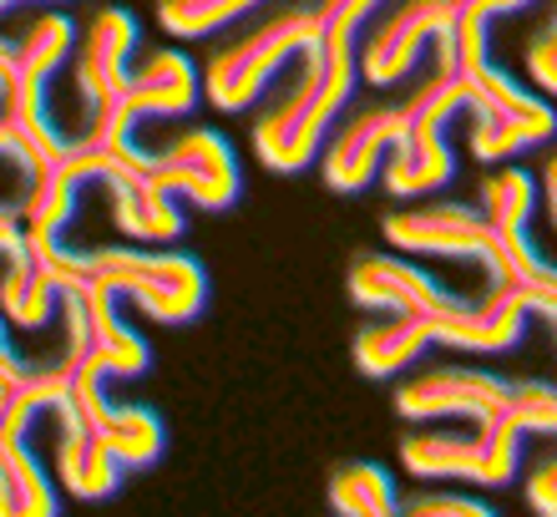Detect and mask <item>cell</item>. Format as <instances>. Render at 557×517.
Instances as JSON below:
<instances>
[{
    "label": "cell",
    "mask_w": 557,
    "mask_h": 517,
    "mask_svg": "<svg viewBox=\"0 0 557 517\" xmlns=\"http://www.w3.org/2000/svg\"><path fill=\"white\" fill-rule=\"evenodd\" d=\"M355 46L350 41H320L305 57V72L289 87V97L259 118L253 127V152L269 173H305L314 163L320 143L330 137L335 118L345 112L355 91Z\"/></svg>",
    "instance_id": "cell-1"
},
{
    "label": "cell",
    "mask_w": 557,
    "mask_h": 517,
    "mask_svg": "<svg viewBox=\"0 0 557 517\" xmlns=\"http://www.w3.org/2000/svg\"><path fill=\"white\" fill-rule=\"evenodd\" d=\"M21 66H15L11 91L0 97V118L15 133V148H21V173L36 177L41 168H51L61 152L72 148V137L51 122V107H46V87L51 76L61 72V61L76 51V26L57 11L30 15L26 36H21Z\"/></svg>",
    "instance_id": "cell-2"
},
{
    "label": "cell",
    "mask_w": 557,
    "mask_h": 517,
    "mask_svg": "<svg viewBox=\"0 0 557 517\" xmlns=\"http://www.w3.org/2000/svg\"><path fill=\"white\" fill-rule=\"evenodd\" d=\"M72 269L82 280L102 284L117 299H133L158 325H188L208 305V274L193 254L162 249H87L72 254Z\"/></svg>",
    "instance_id": "cell-3"
},
{
    "label": "cell",
    "mask_w": 557,
    "mask_h": 517,
    "mask_svg": "<svg viewBox=\"0 0 557 517\" xmlns=\"http://www.w3.org/2000/svg\"><path fill=\"white\" fill-rule=\"evenodd\" d=\"M436 72H461L471 87V158L502 163L522 148H537L557 133V107L507 76L492 57L476 61H436Z\"/></svg>",
    "instance_id": "cell-4"
},
{
    "label": "cell",
    "mask_w": 557,
    "mask_h": 517,
    "mask_svg": "<svg viewBox=\"0 0 557 517\" xmlns=\"http://www.w3.org/2000/svg\"><path fill=\"white\" fill-rule=\"evenodd\" d=\"M320 46V15L314 5H289V11L269 15L259 30H249L244 41L223 46L219 57L208 61L203 91L219 112H244L253 97H264V87L278 76L284 61H305Z\"/></svg>",
    "instance_id": "cell-5"
},
{
    "label": "cell",
    "mask_w": 557,
    "mask_h": 517,
    "mask_svg": "<svg viewBox=\"0 0 557 517\" xmlns=\"http://www.w3.org/2000/svg\"><path fill=\"white\" fill-rule=\"evenodd\" d=\"M522 436L512 401L497 421L476 427V436H446V431H411L400 442V461L411 477H451V482H471V488H507L517 477V457H522Z\"/></svg>",
    "instance_id": "cell-6"
},
{
    "label": "cell",
    "mask_w": 557,
    "mask_h": 517,
    "mask_svg": "<svg viewBox=\"0 0 557 517\" xmlns=\"http://www.w3.org/2000/svg\"><path fill=\"white\" fill-rule=\"evenodd\" d=\"M61 366H66V396L61 406L76 411L87 421L107 446H112V457L133 472V467H152L162 457V446H168V431H162V416L152 406H133V401H112L107 391V376L97 360L87 355H61Z\"/></svg>",
    "instance_id": "cell-7"
},
{
    "label": "cell",
    "mask_w": 557,
    "mask_h": 517,
    "mask_svg": "<svg viewBox=\"0 0 557 517\" xmlns=\"http://www.w3.org/2000/svg\"><path fill=\"white\" fill-rule=\"evenodd\" d=\"M385 244L396 254H436V259H476L492 274V284H512L507 249L482 208L467 204H425L411 213H391L381 223Z\"/></svg>",
    "instance_id": "cell-8"
},
{
    "label": "cell",
    "mask_w": 557,
    "mask_h": 517,
    "mask_svg": "<svg viewBox=\"0 0 557 517\" xmlns=\"http://www.w3.org/2000/svg\"><path fill=\"white\" fill-rule=\"evenodd\" d=\"M143 168L152 173L162 193H173L183 204L203 208V213H223L238 204V158L228 148V137L213 127H193V133L173 137L162 152H143Z\"/></svg>",
    "instance_id": "cell-9"
},
{
    "label": "cell",
    "mask_w": 557,
    "mask_h": 517,
    "mask_svg": "<svg viewBox=\"0 0 557 517\" xmlns=\"http://www.w3.org/2000/svg\"><path fill=\"white\" fill-rule=\"evenodd\" d=\"M193 102H198V72H193V61L183 57V51H152V57L143 61L133 72V87H127V97L117 102V112L102 122H91L82 137H91V143H102V148H137L133 133L137 122L147 118H183V112H193Z\"/></svg>",
    "instance_id": "cell-10"
},
{
    "label": "cell",
    "mask_w": 557,
    "mask_h": 517,
    "mask_svg": "<svg viewBox=\"0 0 557 517\" xmlns=\"http://www.w3.org/2000/svg\"><path fill=\"white\" fill-rule=\"evenodd\" d=\"M476 208L486 213V223L497 229L502 249H507V269L512 284L532 290V295H557V269L543 259V249L532 244V208H537V183L522 168H497L492 177H482Z\"/></svg>",
    "instance_id": "cell-11"
},
{
    "label": "cell",
    "mask_w": 557,
    "mask_h": 517,
    "mask_svg": "<svg viewBox=\"0 0 557 517\" xmlns=\"http://www.w3.org/2000/svg\"><path fill=\"white\" fill-rule=\"evenodd\" d=\"M517 396V381L492 376L476 366H436L406 381L396 391V416L406 421H446V416H467L476 427L497 421L507 411V401Z\"/></svg>",
    "instance_id": "cell-12"
},
{
    "label": "cell",
    "mask_w": 557,
    "mask_h": 517,
    "mask_svg": "<svg viewBox=\"0 0 557 517\" xmlns=\"http://www.w3.org/2000/svg\"><path fill=\"white\" fill-rule=\"evenodd\" d=\"M133 51H137V21L122 5L97 11L87 36L76 41V97L87 107V127L117 112V102L133 87Z\"/></svg>",
    "instance_id": "cell-13"
},
{
    "label": "cell",
    "mask_w": 557,
    "mask_h": 517,
    "mask_svg": "<svg viewBox=\"0 0 557 517\" xmlns=\"http://www.w3.org/2000/svg\"><path fill=\"white\" fill-rule=\"evenodd\" d=\"M456 30V0H406L396 15H385L375 36L366 41L360 76L375 87H396L421 66L431 46H441Z\"/></svg>",
    "instance_id": "cell-14"
},
{
    "label": "cell",
    "mask_w": 557,
    "mask_h": 517,
    "mask_svg": "<svg viewBox=\"0 0 557 517\" xmlns=\"http://www.w3.org/2000/svg\"><path fill=\"white\" fill-rule=\"evenodd\" d=\"M345 290H350V299L360 310H385L396 320H431L441 310L467 305V295L436 284L425 269H416L411 259H396V254H360L350 264Z\"/></svg>",
    "instance_id": "cell-15"
},
{
    "label": "cell",
    "mask_w": 557,
    "mask_h": 517,
    "mask_svg": "<svg viewBox=\"0 0 557 517\" xmlns=\"http://www.w3.org/2000/svg\"><path fill=\"white\" fill-rule=\"evenodd\" d=\"M102 188L112 198V219L127 238L137 244H173L183 234V213H177V198L162 193L152 183V173L143 168V148H107V173H102Z\"/></svg>",
    "instance_id": "cell-16"
},
{
    "label": "cell",
    "mask_w": 557,
    "mask_h": 517,
    "mask_svg": "<svg viewBox=\"0 0 557 517\" xmlns=\"http://www.w3.org/2000/svg\"><path fill=\"white\" fill-rule=\"evenodd\" d=\"M532 315V295L522 284H492L486 299H467L456 310H441L425 320L431 330V345H451V350H507V345L522 341Z\"/></svg>",
    "instance_id": "cell-17"
},
{
    "label": "cell",
    "mask_w": 557,
    "mask_h": 517,
    "mask_svg": "<svg viewBox=\"0 0 557 517\" xmlns=\"http://www.w3.org/2000/svg\"><path fill=\"white\" fill-rule=\"evenodd\" d=\"M406 102L370 107L355 122H345V133L324 152V183L335 193H360L370 177L385 168V158L406 143Z\"/></svg>",
    "instance_id": "cell-18"
},
{
    "label": "cell",
    "mask_w": 557,
    "mask_h": 517,
    "mask_svg": "<svg viewBox=\"0 0 557 517\" xmlns=\"http://www.w3.org/2000/svg\"><path fill=\"white\" fill-rule=\"evenodd\" d=\"M51 416L61 421L57 452H51L57 482L72 492L76 503H102V497H112V492L122 488V472H127V467L112 457V446H107L76 411H66V406H57Z\"/></svg>",
    "instance_id": "cell-19"
},
{
    "label": "cell",
    "mask_w": 557,
    "mask_h": 517,
    "mask_svg": "<svg viewBox=\"0 0 557 517\" xmlns=\"http://www.w3.org/2000/svg\"><path fill=\"white\" fill-rule=\"evenodd\" d=\"M57 310H61V290L51 280V269H46V254L21 229V244L5 254V269H0V315L15 330H46Z\"/></svg>",
    "instance_id": "cell-20"
},
{
    "label": "cell",
    "mask_w": 557,
    "mask_h": 517,
    "mask_svg": "<svg viewBox=\"0 0 557 517\" xmlns=\"http://www.w3.org/2000/svg\"><path fill=\"white\" fill-rule=\"evenodd\" d=\"M385 193L396 198H421V193H436L456 177V152L446 148L441 133H421L406 137L391 158H385Z\"/></svg>",
    "instance_id": "cell-21"
},
{
    "label": "cell",
    "mask_w": 557,
    "mask_h": 517,
    "mask_svg": "<svg viewBox=\"0 0 557 517\" xmlns=\"http://www.w3.org/2000/svg\"><path fill=\"white\" fill-rule=\"evenodd\" d=\"M431 350V330L425 320H381L355 335V366L366 370L370 381H385V376H400L406 366H416V355Z\"/></svg>",
    "instance_id": "cell-22"
},
{
    "label": "cell",
    "mask_w": 557,
    "mask_h": 517,
    "mask_svg": "<svg viewBox=\"0 0 557 517\" xmlns=\"http://www.w3.org/2000/svg\"><path fill=\"white\" fill-rule=\"evenodd\" d=\"M396 477L385 472L381 461H345L330 477V507L335 517H396L400 513Z\"/></svg>",
    "instance_id": "cell-23"
},
{
    "label": "cell",
    "mask_w": 557,
    "mask_h": 517,
    "mask_svg": "<svg viewBox=\"0 0 557 517\" xmlns=\"http://www.w3.org/2000/svg\"><path fill=\"white\" fill-rule=\"evenodd\" d=\"M264 0H162L158 5V21L173 36H208V30H219V26H234L238 15H249L259 11Z\"/></svg>",
    "instance_id": "cell-24"
},
{
    "label": "cell",
    "mask_w": 557,
    "mask_h": 517,
    "mask_svg": "<svg viewBox=\"0 0 557 517\" xmlns=\"http://www.w3.org/2000/svg\"><path fill=\"white\" fill-rule=\"evenodd\" d=\"M381 5L385 0H314V15H320V41H350L355 46V30L366 26Z\"/></svg>",
    "instance_id": "cell-25"
},
{
    "label": "cell",
    "mask_w": 557,
    "mask_h": 517,
    "mask_svg": "<svg viewBox=\"0 0 557 517\" xmlns=\"http://www.w3.org/2000/svg\"><path fill=\"white\" fill-rule=\"evenodd\" d=\"M396 517H497V513L486 503H476V497H467V492H421Z\"/></svg>",
    "instance_id": "cell-26"
},
{
    "label": "cell",
    "mask_w": 557,
    "mask_h": 517,
    "mask_svg": "<svg viewBox=\"0 0 557 517\" xmlns=\"http://www.w3.org/2000/svg\"><path fill=\"white\" fill-rule=\"evenodd\" d=\"M528 72L543 87V97H557V15L543 26V36L528 46Z\"/></svg>",
    "instance_id": "cell-27"
},
{
    "label": "cell",
    "mask_w": 557,
    "mask_h": 517,
    "mask_svg": "<svg viewBox=\"0 0 557 517\" xmlns=\"http://www.w3.org/2000/svg\"><path fill=\"white\" fill-rule=\"evenodd\" d=\"M30 376V366L15 355V345H11V335H5V315H0V396L11 391V385H21Z\"/></svg>",
    "instance_id": "cell-28"
},
{
    "label": "cell",
    "mask_w": 557,
    "mask_h": 517,
    "mask_svg": "<svg viewBox=\"0 0 557 517\" xmlns=\"http://www.w3.org/2000/svg\"><path fill=\"white\" fill-rule=\"evenodd\" d=\"M532 5V0H456V15H471V21H492V15H512Z\"/></svg>",
    "instance_id": "cell-29"
},
{
    "label": "cell",
    "mask_w": 557,
    "mask_h": 517,
    "mask_svg": "<svg viewBox=\"0 0 557 517\" xmlns=\"http://www.w3.org/2000/svg\"><path fill=\"white\" fill-rule=\"evenodd\" d=\"M15 66H21V46H15V41H5V36H0V97L11 91V82H15Z\"/></svg>",
    "instance_id": "cell-30"
},
{
    "label": "cell",
    "mask_w": 557,
    "mask_h": 517,
    "mask_svg": "<svg viewBox=\"0 0 557 517\" xmlns=\"http://www.w3.org/2000/svg\"><path fill=\"white\" fill-rule=\"evenodd\" d=\"M543 204H547V219H553V229H557V152L543 168Z\"/></svg>",
    "instance_id": "cell-31"
},
{
    "label": "cell",
    "mask_w": 557,
    "mask_h": 517,
    "mask_svg": "<svg viewBox=\"0 0 557 517\" xmlns=\"http://www.w3.org/2000/svg\"><path fill=\"white\" fill-rule=\"evenodd\" d=\"M21 244V213H5L0 208V254H11Z\"/></svg>",
    "instance_id": "cell-32"
},
{
    "label": "cell",
    "mask_w": 557,
    "mask_h": 517,
    "mask_svg": "<svg viewBox=\"0 0 557 517\" xmlns=\"http://www.w3.org/2000/svg\"><path fill=\"white\" fill-rule=\"evenodd\" d=\"M0 158H15V163H21V148H15V133L5 127V118H0Z\"/></svg>",
    "instance_id": "cell-33"
},
{
    "label": "cell",
    "mask_w": 557,
    "mask_h": 517,
    "mask_svg": "<svg viewBox=\"0 0 557 517\" xmlns=\"http://www.w3.org/2000/svg\"><path fill=\"white\" fill-rule=\"evenodd\" d=\"M11 5H57V0H0V11H11Z\"/></svg>",
    "instance_id": "cell-34"
},
{
    "label": "cell",
    "mask_w": 557,
    "mask_h": 517,
    "mask_svg": "<svg viewBox=\"0 0 557 517\" xmlns=\"http://www.w3.org/2000/svg\"><path fill=\"white\" fill-rule=\"evenodd\" d=\"M553 335H557V325H553Z\"/></svg>",
    "instance_id": "cell-35"
}]
</instances>
